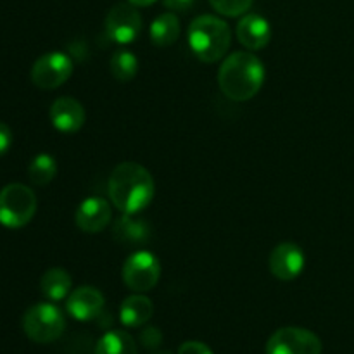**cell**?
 <instances>
[{
	"mask_svg": "<svg viewBox=\"0 0 354 354\" xmlns=\"http://www.w3.org/2000/svg\"><path fill=\"white\" fill-rule=\"evenodd\" d=\"M109 199L124 214H138L154 199V178L142 165L127 161L109 176Z\"/></svg>",
	"mask_w": 354,
	"mask_h": 354,
	"instance_id": "cell-1",
	"label": "cell"
},
{
	"mask_svg": "<svg viewBox=\"0 0 354 354\" xmlns=\"http://www.w3.org/2000/svg\"><path fill=\"white\" fill-rule=\"evenodd\" d=\"M265 64L252 52L239 50L225 57L218 69V85L225 97L245 102L258 95L265 83Z\"/></svg>",
	"mask_w": 354,
	"mask_h": 354,
	"instance_id": "cell-2",
	"label": "cell"
},
{
	"mask_svg": "<svg viewBox=\"0 0 354 354\" xmlns=\"http://www.w3.org/2000/svg\"><path fill=\"white\" fill-rule=\"evenodd\" d=\"M187 38L194 55L199 61L213 64L227 55L232 44V30L227 21L204 14L190 23Z\"/></svg>",
	"mask_w": 354,
	"mask_h": 354,
	"instance_id": "cell-3",
	"label": "cell"
},
{
	"mask_svg": "<svg viewBox=\"0 0 354 354\" xmlns=\"http://www.w3.org/2000/svg\"><path fill=\"white\" fill-rule=\"evenodd\" d=\"M37 213V196L23 183H9L0 190V223L7 228H23Z\"/></svg>",
	"mask_w": 354,
	"mask_h": 354,
	"instance_id": "cell-4",
	"label": "cell"
},
{
	"mask_svg": "<svg viewBox=\"0 0 354 354\" xmlns=\"http://www.w3.org/2000/svg\"><path fill=\"white\" fill-rule=\"evenodd\" d=\"M66 328L62 311L52 303H38L31 306L23 317V330L30 341L48 344L57 341Z\"/></svg>",
	"mask_w": 354,
	"mask_h": 354,
	"instance_id": "cell-5",
	"label": "cell"
},
{
	"mask_svg": "<svg viewBox=\"0 0 354 354\" xmlns=\"http://www.w3.org/2000/svg\"><path fill=\"white\" fill-rule=\"evenodd\" d=\"M121 279L124 286L133 292L142 294L152 290L161 279V261L154 252L145 249L131 252L123 263Z\"/></svg>",
	"mask_w": 354,
	"mask_h": 354,
	"instance_id": "cell-6",
	"label": "cell"
},
{
	"mask_svg": "<svg viewBox=\"0 0 354 354\" xmlns=\"http://www.w3.org/2000/svg\"><path fill=\"white\" fill-rule=\"evenodd\" d=\"M73 75V59L61 50L47 52L35 61L31 82L41 90H54L64 85Z\"/></svg>",
	"mask_w": 354,
	"mask_h": 354,
	"instance_id": "cell-7",
	"label": "cell"
},
{
	"mask_svg": "<svg viewBox=\"0 0 354 354\" xmlns=\"http://www.w3.org/2000/svg\"><path fill=\"white\" fill-rule=\"evenodd\" d=\"M138 7L130 2H120L107 12L104 28H106L107 38L120 45L133 44L142 31V16Z\"/></svg>",
	"mask_w": 354,
	"mask_h": 354,
	"instance_id": "cell-8",
	"label": "cell"
},
{
	"mask_svg": "<svg viewBox=\"0 0 354 354\" xmlns=\"http://www.w3.org/2000/svg\"><path fill=\"white\" fill-rule=\"evenodd\" d=\"M266 354H322V341L308 328H279L266 342Z\"/></svg>",
	"mask_w": 354,
	"mask_h": 354,
	"instance_id": "cell-9",
	"label": "cell"
},
{
	"mask_svg": "<svg viewBox=\"0 0 354 354\" xmlns=\"http://www.w3.org/2000/svg\"><path fill=\"white\" fill-rule=\"evenodd\" d=\"M306 266L304 251L294 242H282L270 254V272L282 282H290L303 273Z\"/></svg>",
	"mask_w": 354,
	"mask_h": 354,
	"instance_id": "cell-10",
	"label": "cell"
},
{
	"mask_svg": "<svg viewBox=\"0 0 354 354\" xmlns=\"http://www.w3.org/2000/svg\"><path fill=\"white\" fill-rule=\"evenodd\" d=\"M111 218H113V211H111L109 201L100 196L86 197L85 201H82L75 214L76 227L85 234L102 232L109 225Z\"/></svg>",
	"mask_w": 354,
	"mask_h": 354,
	"instance_id": "cell-11",
	"label": "cell"
},
{
	"mask_svg": "<svg viewBox=\"0 0 354 354\" xmlns=\"http://www.w3.org/2000/svg\"><path fill=\"white\" fill-rule=\"evenodd\" d=\"M102 292L92 286H83L78 289L71 290L66 301V310L75 320L78 322H90L100 317L104 311Z\"/></svg>",
	"mask_w": 354,
	"mask_h": 354,
	"instance_id": "cell-12",
	"label": "cell"
},
{
	"mask_svg": "<svg viewBox=\"0 0 354 354\" xmlns=\"http://www.w3.org/2000/svg\"><path fill=\"white\" fill-rule=\"evenodd\" d=\"M48 116H50L52 127L62 133H76L78 130H82L86 120L83 106L73 97L55 99L48 111Z\"/></svg>",
	"mask_w": 354,
	"mask_h": 354,
	"instance_id": "cell-13",
	"label": "cell"
},
{
	"mask_svg": "<svg viewBox=\"0 0 354 354\" xmlns=\"http://www.w3.org/2000/svg\"><path fill=\"white\" fill-rule=\"evenodd\" d=\"M239 41L244 45L248 50H261L272 40V26L266 21V17L259 14H245L237 24Z\"/></svg>",
	"mask_w": 354,
	"mask_h": 354,
	"instance_id": "cell-14",
	"label": "cell"
},
{
	"mask_svg": "<svg viewBox=\"0 0 354 354\" xmlns=\"http://www.w3.org/2000/svg\"><path fill=\"white\" fill-rule=\"evenodd\" d=\"M113 235L118 244L133 248V245L145 244L151 237V228L147 221L138 218L137 214H124L114 223Z\"/></svg>",
	"mask_w": 354,
	"mask_h": 354,
	"instance_id": "cell-15",
	"label": "cell"
},
{
	"mask_svg": "<svg viewBox=\"0 0 354 354\" xmlns=\"http://www.w3.org/2000/svg\"><path fill=\"white\" fill-rule=\"evenodd\" d=\"M154 313V304L147 296L135 292L133 296L127 297L121 303L120 308V320L124 327L137 328L147 324Z\"/></svg>",
	"mask_w": 354,
	"mask_h": 354,
	"instance_id": "cell-16",
	"label": "cell"
},
{
	"mask_svg": "<svg viewBox=\"0 0 354 354\" xmlns=\"http://www.w3.org/2000/svg\"><path fill=\"white\" fill-rule=\"evenodd\" d=\"M73 280L64 268H50L41 275L40 290L48 301H62L71 294Z\"/></svg>",
	"mask_w": 354,
	"mask_h": 354,
	"instance_id": "cell-17",
	"label": "cell"
},
{
	"mask_svg": "<svg viewBox=\"0 0 354 354\" xmlns=\"http://www.w3.org/2000/svg\"><path fill=\"white\" fill-rule=\"evenodd\" d=\"M151 40L156 47H169L175 44L180 37V21L175 12H162L152 21Z\"/></svg>",
	"mask_w": 354,
	"mask_h": 354,
	"instance_id": "cell-18",
	"label": "cell"
},
{
	"mask_svg": "<svg viewBox=\"0 0 354 354\" xmlns=\"http://www.w3.org/2000/svg\"><path fill=\"white\" fill-rule=\"evenodd\" d=\"M95 354H138L137 342L123 330H111L99 339Z\"/></svg>",
	"mask_w": 354,
	"mask_h": 354,
	"instance_id": "cell-19",
	"label": "cell"
},
{
	"mask_svg": "<svg viewBox=\"0 0 354 354\" xmlns=\"http://www.w3.org/2000/svg\"><path fill=\"white\" fill-rule=\"evenodd\" d=\"M109 71L118 82H131L138 73V57L128 48H118L109 59Z\"/></svg>",
	"mask_w": 354,
	"mask_h": 354,
	"instance_id": "cell-20",
	"label": "cell"
},
{
	"mask_svg": "<svg viewBox=\"0 0 354 354\" xmlns=\"http://www.w3.org/2000/svg\"><path fill=\"white\" fill-rule=\"evenodd\" d=\"M55 175H57V162L50 154L35 156L30 168H28V176L38 187L50 183L55 178Z\"/></svg>",
	"mask_w": 354,
	"mask_h": 354,
	"instance_id": "cell-21",
	"label": "cell"
},
{
	"mask_svg": "<svg viewBox=\"0 0 354 354\" xmlns=\"http://www.w3.org/2000/svg\"><path fill=\"white\" fill-rule=\"evenodd\" d=\"M254 0H209L214 10L228 17L244 16L249 9H251Z\"/></svg>",
	"mask_w": 354,
	"mask_h": 354,
	"instance_id": "cell-22",
	"label": "cell"
},
{
	"mask_svg": "<svg viewBox=\"0 0 354 354\" xmlns=\"http://www.w3.org/2000/svg\"><path fill=\"white\" fill-rule=\"evenodd\" d=\"M162 342V334L158 327H147L140 334V344L145 349H158Z\"/></svg>",
	"mask_w": 354,
	"mask_h": 354,
	"instance_id": "cell-23",
	"label": "cell"
},
{
	"mask_svg": "<svg viewBox=\"0 0 354 354\" xmlns=\"http://www.w3.org/2000/svg\"><path fill=\"white\" fill-rule=\"evenodd\" d=\"M178 354H213V351L209 349V346L203 344V342L189 341L180 346Z\"/></svg>",
	"mask_w": 354,
	"mask_h": 354,
	"instance_id": "cell-24",
	"label": "cell"
},
{
	"mask_svg": "<svg viewBox=\"0 0 354 354\" xmlns=\"http://www.w3.org/2000/svg\"><path fill=\"white\" fill-rule=\"evenodd\" d=\"M10 145H12V131H10V128L6 123L0 121V158L7 154Z\"/></svg>",
	"mask_w": 354,
	"mask_h": 354,
	"instance_id": "cell-25",
	"label": "cell"
},
{
	"mask_svg": "<svg viewBox=\"0 0 354 354\" xmlns=\"http://www.w3.org/2000/svg\"><path fill=\"white\" fill-rule=\"evenodd\" d=\"M162 3H165L166 9L183 12V10H189L196 3V0H162Z\"/></svg>",
	"mask_w": 354,
	"mask_h": 354,
	"instance_id": "cell-26",
	"label": "cell"
},
{
	"mask_svg": "<svg viewBox=\"0 0 354 354\" xmlns=\"http://www.w3.org/2000/svg\"><path fill=\"white\" fill-rule=\"evenodd\" d=\"M130 3H133L135 7H149L151 3H154L156 0H128Z\"/></svg>",
	"mask_w": 354,
	"mask_h": 354,
	"instance_id": "cell-27",
	"label": "cell"
},
{
	"mask_svg": "<svg viewBox=\"0 0 354 354\" xmlns=\"http://www.w3.org/2000/svg\"><path fill=\"white\" fill-rule=\"evenodd\" d=\"M152 354H171L169 351H156V353H152Z\"/></svg>",
	"mask_w": 354,
	"mask_h": 354,
	"instance_id": "cell-28",
	"label": "cell"
}]
</instances>
